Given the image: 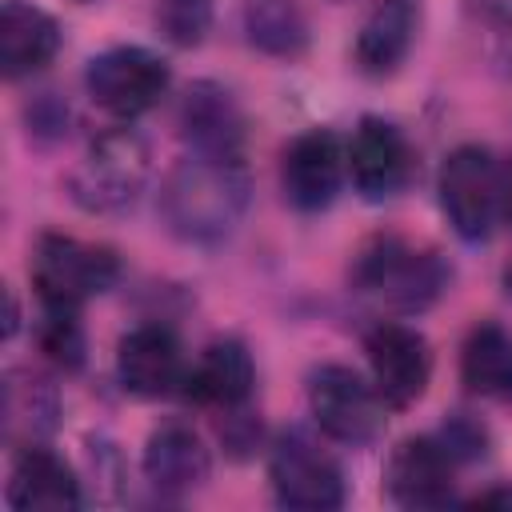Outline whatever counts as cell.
<instances>
[{"mask_svg": "<svg viewBox=\"0 0 512 512\" xmlns=\"http://www.w3.org/2000/svg\"><path fill=\"white\" fill-rule=\"evenodd\" d=\"M180 132L188 140V152L244 160V116H240L236 100L212 80H200L184 92Z\"/></svg>", "mask_w": 512, "mask_h": 512, "instance_id": "13", "label": "cell"}, {"mask_svg": "<svg viewBox=\"0 0 512 512\" xmlns=\"http://www.w3.org/2000/svg\"><path fill=\"white\" fill-rule=\"evenodd\" d=\"M476 504H512V492H508V488H496V492L476 496Z\"/></svg>", "mask_w": 512, "mask_h": 512, "instance_id": "26", "label": "cell"}, {"mask_svg": "<svg viewBox=\"0 0 512 512\" xmlns=\"http://www.w3.org/2000/svg\"><path fill=\"white\" fill-rule=\"evenodd\" d=\"M352 284L384 308L420 312L444 292L448 268L432 248H416L400 236H380L356 256Z\"/></svg>", "mask_w": 512, "mask_h": 512, "instance_id": "2", "label": "cell"}, {"mask_svg": "<svg viewBox=\"0 0 512 512\" xmlns=\"http://www.w3.org/2000/svg\"><path fill=\"white\" fill-rule=\"evenodd\" d=\"M252 384H256V368L240 340H212L200 352V360L184 372V392L196 404L224 408V412L240 408L252 396Z\"/></svg>", "mask_w": 512, "mask_h": 512, "instance_id": "15", "label": "cell"}, {"mask_svg": "<svg viewBox=\"0 0 512 512\" xmlns=\"http://www.w3.org/2000/svg\"><path fill=\"white\" fill-rule=\"evenodd\" d=\"M500 216L512 224V160H508L504 172H500Z\"/></svg>", "mask_w": 512, "mask_h": 512, "instance_id": "25", "label": "cell"}, {"mask_svg": "<svg viewBox=\"0 0 512 512\" xmlns=\"http://www.w3.org/2000/svg\"><path fill=\"white\" fill-rule=\"evenodd\" d=\"M364 352L372 364V384L384 396V404L408 408L412 400L424 396L428 376H432V352L416 328L376 324L364 340Z\"/></svg>", "mask_w": 512, "mask_h": 512, "instance_id": "9", "label": "cell"}, {"mask_svg": "<svg viewBox=\"0 0 512 512\" xmlns=\"http://www.w3.org/2000/svg\"><path fill=\"white\" fill-rule=\"evenodd\" d=\"M308 408L316 424L340 444H368L384 428V396L344 364H324L312 372Z\"/></svg>", "mask_w": 512, "mask_h": 512, "instance_id": "5", "label": "cell"}, {"mask_svg": "<svg viewBox=\"0 0 512 512\" xmlns=\"http://www.w3.org/2000/svg\"><path fill=\"white\" fill-rule=\"evenodd\" d=\"M416 24H420V0H380L356 36V64L368 76H388L408 56Z\"/></svg>", "mask_w": 512, "mask_h": 512, "instance_id": "19", "label": "cell"}, {"mask_svg": "<svg viewBox=\"0 0 512 512\" xmlns=\"http://www.w3.org/2000/svg\"><path fill=\"white\" fill-rule=\"evenodd\" d=\"M460 376L476 396H512V336L492 320L476 324L460 352Z\"/></svg>", "mask_w": 512, "mask_h": 512, "instance_id": "20", "label": "cell"}, {"mask_svg": "<svg viewBox=\"0 0 512 512\" xmlns=\"http://www.w3.org/2000/svg\"><path fill=\"white\" fill-rule=\"evenodd\" d=\"M212 24V0H160V28L172 44L192 48Z\"/></svg>", "mask_w": 512, "mask_h": 512, "instance_id": "23", "label": "cell"}, {"mask_svg": "<svg viewBox=\"0 0 512 512\" xmlns=\"http://www.w3.org/2000/svg\"><path fill=\"white\" fill-rule=\"evenodd\" d=\"M388 496L400 508H444L452 500V452L432 436H408L384 468Z\"/></svg>", "mask_w": 512, "mask_h": 512, "instance_id": "10", "label": "cell"}, {"mask_svg": "<svg viewBox=\"0 0 512 512\" xmlns=\"http://www.w3.org/2000/svg\"><path fill=\"white\" fill-rule=\"evenodd\" d=\"M344 168L348 152L340 148V140L328 128H312L296 136L284 152V196L304 212L328 208L340 192Z\"/></svg>", "mask_w": 512, "mask_h": 512, "instance_id": "12", "label": "cell"}, {"mask_svg": "<svg viewBox=\"0 0 512 512\" xmlns=\"http://www.w3.org/2000/svg\"><path fill=\"white\" fill-rule=\"evenodd\" d=\"M40 348H44L56 364H64V368H76V364L84 360V332H80L76 308H48V304H44Z\"/></svg>", "mask_w": 512, "mask_h": 512, "instance_id": "22", "label": "cell"}, {"mask_svg": "<svg viewBox=\"0 0 512 512\" xmlns=\"http://www.w3.org/2000/svg\"><path fill=\"white\" fill-rule=\"evenodd\" d=\"M268 480L272 492L284 508H300V512H328L344 504V476L336 468V460L304 432H284L272 448L268 460Z\"/></svg>", "mask_w": 512, "mask_h": 512, "instance_id": "6", "label": "cell"}, {"mask_svg": "<svg viewBox=\"0 0 512 512\" xmlns=\"http://www.w3.org/2000/svg\"><path fill=\"white\" fill-rule=\"evenodd\" d=\"M84 84H88V96L104 112H112L120 120H132L164 96L168 64L148 48L124 44V48H108V52L92 56L88 72H84Z\"/></svg>", "mask_w": 512, "mask_h": 512, "instance_id": "7", "label": "cell"}, {"mask_svg": "<svg viewBox=\"0 0 512 512\" xmlns=\"http://www.w3.org/2000/svg\"><path fill=\"white\" fill-rule=\"evenodd\" d=\"M248 208L244 160L188 152L160 188V212L168 228L188 244L224 240Z\"/></svg>", "mask_w": 512, "mask_h": 512, "instance_id": "1", "label": "cell"}, {"mask_svg": "<svg viewBox=\"0 0 512 512\" xmlns=\"http://www.w3.org/2000/svg\"><path fill=\"white\" fill-rule=\"evenodd\" d=\"M440 204L464 240H484L500 216V168L488 148L460 144L440 168Z\"/></svg>", "mask_w": 512, "mask_h": 512, "instance_id": "8", "label": "cell"}, {"mask_svg": "<svg viewBox=\"0 0 512 512\" xmlns=\"http://www.w3.org/2000/svg\"><path fill=\"white\" fill-rule=\"evenodd\" d=\"M248 40L268 56H300L308 44V20L296 0H248Z\"/></svg>", "mask_w": 512, "mask_h": 512, "instance_id": "21", "label": "cell"}, {"mask_svg": "<svg viewBox=\"0 0 512 512\" xmlns=\"http://www.w3.org/2000/svg\"><path fill=\"white\" fill-rule=\"evenodd\" d=\"M152 172V156L140 132L112 128L88 144L68 176V192L84 212H124L136 204Z\"/></svg>", "mask_w": 512, "mask_h": 512, "instance_id": "3", "label": "cell"}, {"mask_svg": "<svg viewBox=\"0 0 512 512\" xmlns=\"http://www.w3.org/2000/svg\"><path fill=\"white\" fill-rule=\"evenodd\" d=\"M504 284H508V296H512V268L504 272Z\"/></svg>", "mask_w": 512, "mask_h": 512, "instance_id": "27", "label": "cell"}, {"mask_svg": "<svg viewBox=\"0 0 512 512\" xmlns=\"http://www.w3.org/2000/svg\"><path fill=\"white\" fill-rule=\"evenodd\" d=\"M60 48L56 20L24 0H8L0 12V68L8 80L44 68Z\"/></svg>", "mask_w": 512, "mask_h": 512, "instance_id": "18", "label": "cell"}, {"mask_svg": "<svg viewBox=\"0 0 512 512\" xmlns=\"http://www.w3.org/2000/svg\"><path fill=\"white\" fill-rule=\"evenodd\" d=\"M492 28H496V52L512 72V0H492Z\"/></svg>", "mask_w": 512, "mask_h": 512, "instance_id": "24", "label": "cell"}, {"mask_svg": "<svg viewBox=\"0 0 512 512\" xmlns=\"http://www.w3.org/2000/svg\"><path fill=\"white\" fill-rule=\"evenodd\" d=\"M116 372H120V384L136 396H168L176 384H184V356L176 336L160 324L132 328L120 340Z\"/></svg>", "mask_w": 512, "mask_h": 512, "instance_id": "14", "label": "cell"}, {"mask_svg": "<svg viewBox=\"0 0 512 512\" xmlns=\"http://www.w3.org/2000/svg\"><path fill=\"white\" fill-rule=\"evenodd\" d=\"M144 476L164 496H184V492L200 488L208 480V448H204V440L180 420L160 424L144 444Z\"/></svg>", "mask_w": 512, "mask_h": 512, "instance_id": "16", "label": "cell"}, {"mask_svg": "<svg viewBox=\"0 0 512 512\" xmlns=\"http://www.w3.org/2000/svg\"><path fill=\"white\" fill-rule=\"evenodd\" d=\"M8 504L20 512H68L80 504V484L56 452L28 444V448H20V456L12 464Z\"/></svg>", "mask_w": 512, "mask_h": 512, "instance_id": "17", "label": "cell"}, {"mask_svg": "<svg viewBox=\"0 0 512 512\" xmlns=\"http://www.w3.org/2000/svg\"><path fill=\"white\" fill-rule=\"evenodd\" d=\"M120 260L112 248L84 244L76 236H40L32 256V284L48 308H80L88 296L112 288Z\"/></svg>", "mask_w": 512, "mask_h": 512, "instance_id": "4", "label": "cell"}, {"mask_svg": "<svg viewBox=\"0 0 512 512\" xmlns=\"http://www.w3.org/2000/svg\"><path fill=\"white\" fill-rule=\"evenodd\" d=\"M348 172L364 200L396 196L412 172V152H408L404 132L380 116L360 120V128L348 140Z\"/></svg>", "mask_w": 512, "mask_h": 512, "instance_id": "11", "label": "cell"}]
</instances>
